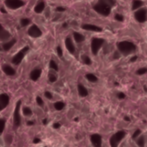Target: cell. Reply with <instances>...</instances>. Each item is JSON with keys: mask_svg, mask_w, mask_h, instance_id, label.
Instances as JSON below:
<instances>
[{"mask_svg": "<svg viewBox=\"0 0 147 147\" xmlns=\"http://www.w3.org/2000/svg\"><path fill=\"white\" fill-rule=\"evenodd\" d=\"M117 48H118L119 53L125 56L131 55V54L135 53L137 50L136 45L130 41H121V42H118Z\"/></svg>", "mask_w": 147, "mask_h": 147, "instance_id": "cell-1", "label": "cell"}, {"mask_svg": "<svg viewBox=\"0 0 147 147\" xmlns=\"http://www.w3.org/2000/svg\"><path fill=\"white\" fill-rule=\"evenodd\" d=\"M111 9H112V7L109 5H107V3L103 2L102 0H99L98 3L94 6V10L97 13H99L102 16H105V17H107L110 14Z\"/></svg>", "mask_w": 147, "mask_h": 147, "instance_id": "cell-2", "label": "cell"}, {"mask_svg": "<svg viewBox=\"0 0 147 147\" xmlns=\"http://www.w3.org/2000/svg\"><path fill=\"white\" fill-rule=\"evenodd\" d=\"M126 136V132L123 130L118 131L117 132H115L114 134H113L109 139V143H110V146L111 147H118L119 145V144L123 141V139L125 138Z\"/></svg>", "mask_w": 147, "mask_h": 147, "instance_id": "cell-3", "label": "cell"}, {"mask_svg": "<svg viewBox=\"0 0 147 147\" xmlns=\"http://www.w3.org/2000/svg\"><path fill=\"white\" fill-rule=\"evenodd\" d=\"M104 42H105V40L102 38L94 37L92 39V41H91V50H92L93 55H96L98 54V52L100 51V49L103 46Z\"/></svg>", "mask_w": 147, "mask_h": 147, "instance_id": "cell-4", "label": "cell"}, {"mask_svg": "<svg viewBox=\"0 0 147 147\" xmlns=\"http://www.w3.org/2000/svg\"><path fill=\"white\" fill-rule=\"evenodd\" d=\"M22 100H18L16 104L13 113V125L14 127H19L21 125V116H20V107Z\"/></svg>", "mask_w": 147, "mask_h": 147, "instance_id": "cell-5", "label": "cell"}, {"mask_svg": "<svg viewBox=\"0 0 147 147\" xmlns=\"http://www.w3.org/2000/svg\"><path fill=\"white\" fill-rule=\"evenodd\" d=\"M29 49H30V48H29L28 46H26V47L23 48L19 52H18V53L12 57V60H11L12 63L15 64V65H19V64L21 63V61H23L24 57L25 56L26 53L29 51Z\"/></svg>", "mask_w": 147, "mask_h": 147, "instance_id": "cell-6", "label": "cell"}, {"mask_svg": "<svg viewBox=\"0 0 147 147\" xmlns=\"http://www.w3.org/2000/svg\"><path fill=\"white\" fill-rule=\"evenodd\" d=\"M134 18L138 23H144L147 20V10L145 8H140L134 13Z\"/></svg>", "mask_w": 147, "mask_h": 147, "instance_id": "cell-7", "label": "cell"}, {"mask_svg": "<svg viewBox=\"0 0 147 147\" xmlns=\"http://www.w3.org/2000/svg\"><path fill=\"white\" fill-rule=\"evenodd\" d=\"M5 5L11 10H17L24 5V2L22 0H5Z\"/></svg>", "mask_w": 147, "mask_h": 147, "instance_id": "cell-8", "label": "cell"}, {"mask_svg": "<svg viewBox=\"0 0 147 147\" xmlns=\"http://www.w3.org/2000/svg\"><path fill=\"white\" fill-rule=\"evenodd\" d=\"M90 141L94 147L102 146V137L98 133H94L90 136Z\"/></svg>", "mask_w": 147, "mask_h": 147, "instance_id": "cell-9", "label": "cell"}, {"mask_svg": "<svg viewBox=\"0 0 147 147\" xmlns=\"http://www.w3.org/2000/svg\"><path fill=\"white\" fill-rule=\"evenodd\" d=\"M10 103V97L7 94H0V111H3Z\"/></svg>", "mask_w": 147, "mask_h": 147, "instance_id": "cell-10", "label": "cell"}, {"mask_svg": "<svg viewBox=\"0 0 147 147\" xmlns=\"http://www.w3.org/2000/svg\"><path fill=\"white\" fill-rule=\"evenodd\" d=\"M28 35L30 36H31V37L36 38V37H40L42 36V31H41V30L36 24H33L28 30Z\"/></svg>", "mask_w": 147, "mask_h": 147, "instance_id": "cell-11", "label": "cell"}, {"mask_svg": "<svg viewBox=\"0 0 147 147\" xmlns=\"http://www.w3.org/2000/svg\"><path fill=\"white\" fill-rule=\"evenodd\" d=\"M82 29L85 30H88V31H94V32H100L102 31V29L97 25H94V24H82Z\"/></svg>", "mask_w": 147, "mask_h": 147, "instance_id": "cell-12", "label": "cell"}, {"mask_svg": "<svg viewBox=\"0 0 147 147\" xmlns=\"http://www.w3.org/2000/svg\"><path fill=\"white\" fill-rule=\"evenodd\" d=\"M65 45H66V48L68 50V52L70 54H74L76 52V47H75V44H74L72 39L70 37H67L66 40H65Z\"/></svg>", "mask_w": 147, "mask_h": 147, "instance_id": "cell-13", "label": "cell"}, {"mask_svg": "<svg viewBox=\"0 0 147 147\" xmlns=\"http://www.w3.org/2000/svg\"><path fill=\"white\" fill-rule=\"evenodd\" d=\"M11 37V34L0 24V41H8Z\"/></svg>", "mask_w": 147, "mask_h": 147, "instance_id": "cell-14", "label": "cell"}, {"mask_svg": "<svg viewBox=\"0 0 147 147\" xmlns=\"http://www.w3.org/2000/svg\"><path fill=\"white\" fill-rule=\"evenodd\" d=\"M42 75V69L41 68H35L31 71L30 77L33 82H36Z\"/></svg>", "mask_w": 147, "mask_h": 147, "instance_id": "cell-15", "label": "cell"}, {"mask_svg": "<svg viewBox=\"0 0 147 147\" xmlns=\"http://www.w3.org/2000/svg\"><path fill=\"white\" fill-rule=\"evenodd\" d=\"M3 71H4V73L5 74L6 76H15V74H16L15 69L11 66L8 65V64H5L3 66Z\"/></svg>", "mask_w": 147, "mask_h": 147, "instance_id": "cell-16", "label": "cell"}, {"mask_svg": "<svg viewBox=\"0 0 147 147\" xmlns=\"http://www.w3.org/2000/svg\"><path fill=\"white\" fill-rule=\"evenodd\" d=\"M77 88H78V93H79V95H80L81 97H86V96H88V89H87L83 85H82V84H78Z\"/></svg>", "mask_w": 147, "mask_h": 147, "instance_id": "cell-17", "label": "cell"}, {"mask_svg": "<svg viewBox=\"0 0 147 147\" xmlns=\"http://www.w3.org/2000/svg\"><path fill=\"white\" fill-rule=\"evenodd\" d=\"M44 8H45V3H44V1H42V0H40V1L37 3V5H36L34 11L36 13H41V12L43 11Z\"/></svg>", "mask_w": 147, "mask_h": 147, "instance_id": "cell-18", "label": "cell"}, {"mask_svg": "<svg viewBox=\"0 0 147 147\" xmlns=\"http://www.w3.org/2000/svg\"><path fill=\"white\" fill-rule=\"evenodd\" d=\"M17 42V40L16 39H12V40H11V41H9V42H5L4 44H3V49L5 50V51H9L13 46H14V44Z\"/></svg>", "mask_w": 147, "mask_h": 147, "instance_id": "cell-19", "label": "cell"}, {"mask_svg": "<svg viewBox=\"0 0 147 147\" xmlns=\"http://www.w3.org/2000/svg\"><path fill=\"white\" fill-rule=\"evenodd\" d=\"M136 144L138 147H144L145 146V144H146V139H145V137L144 135H141L139 136L136 140Z\"/></svg>", "mask_w": 147, "mask_h": 147, "instance_id": "cell-20", "label": "cell"}, {"mask_svg": "<svg viewBox=\"0 0 147 147\" xmlns=\"http://www.w3.org/2000/svg\"><path fill=\"white\" fill-rule=\"evenodd\" d=\"M74 39L77 43H81L85 40V36L78 32H74Z\"/></svg>", "mask_w": 147, "mask_h": 147, "instance_id": "cell-21", "label": "cell"}, {"mask_svg": "<svg viewBox=\"0 0 147 147\" xmlns=\"http://www.w3.org/2000/svg\"><path fill=\"white\" fill-rule=\"evenodd\" d=\"M143 5H144V3L141 1V0H134V1L132 2V7H131V9L133 11H137L139 8H141Z\"/></svg>", "mask_w": 147, "mask_h": 147, "instance_id": "cell-22", "label": "cell"}, {"mask_svg": "<svg viewBox=\"0 0 147 147\" xmlns=\"http://www.w3.org/2000/svg\"><path fill=\"white\" fill-rule=\"evenodd\" d=\"M86 78L90 82H96L98 81V77L95 75H94V74H87Z\"/></svg>", "mask_w": 147, "mask_h": 147, "instance_id": "cell-23", "label": "cell"}, {"mask_svg": "<svg viewBox=\"0 0 147 147\" xmlns=\"http://www.w3.org/2000/svg\"><path fill=\"white\" fill-rule=\"evenodd\" d=\"M64 107H65V103L62 102V101H57V102H55V103L54 104V107H55V109L57 110V111L62 110V109L64 108Z\"/></svg>", "mask_w": 147, "mask_h": 147, "instance_id": "cell-24", "label": "cell"}, {"mask_svg": "<svg viewBox=\"0 0 147 147\" xmlns=\"http://www.w3.org/2000/svg\"><path fill=\"white\" fill-rule=\"evenodd\" d=\"M146 73H147V67H140L136 71V74L138 76H144V75H145Z\"/></svg>", "mask_w": 147, "mask_h": 147, "instance_id": "cell-25", "label": "cell"}, {"mask_svg": "<svg viewBox=\"0 0 147 147\" xmlns=\"http://www.w3.org/2000/svg\"><path fill=\"white\" fill-rule=\"evenodd\" d=\"M23 113H24V116L30 117V116L32 115V111H31V109H30V107H24V109H23Z\"/></svg>", "mask_w": 147, "mask_h": 147, "instance_id": "cell-26", "label": "cell"}, {"mask_svg": "<svg viewBox=\"0 0 147 147\" xmlns=\"http://www.w3.org/2000/svg\"><path fill=\"white\" fill-rule=\"evenodd\" d=\"M142 135V131L140 130V129H136L134 131H133V133H132V138L134 139V140H136L139 136H141Z\"/></svg>", "mask_w": 147, "mask_h": 147, "instance_id": "cell-27", "label": "cell"}, {"mask_svg": "<svg viewBox=\"0 0 147 147\" xmlns=\"http://www.w3.org/2000/svg\"><path fill=\"white\" fill-rule=\"evenodd\" d=\"M82 61H83L84 64H86V65H91V64H92L91 59L89 58V56H88V55H82Z\"/></svg>", "mask_w": 147, "mask_h": 147, "instance_id": "cell-28", "label": "cell"}, {"mask_svg": "<svg viewBox=\"0 0 147 147\" xmlns=\"http://www.w3.org/2000/svg\"><path fill=\"white\" fill-rule=\"evenodd\" d=\"M49 67H50L51 69L55 70V71H58V66H57L56 62H55L54 60H51V61H49Z\"/></svg>", "mask_w": 147, "mask_h": 147, "instance_id": "cell-29", "label": "cell"}, {"mask_svg": "<svg viewBox=\"0 0 147 147\" xmlns=\"http://www.w3.org/2000/svg\"><path fill=\"white\" fill-rule=\"evenodd\" d=\"M5 127V120L3 119H0V134H1Z\"/></svg>", "mask_w": 147, "mask_h": 147, "instance_id": "cell-30", "label": "cell"}, {"mask_svg": "<svg viewBox=\"0 0 147 147\" xmlns=\"http://www.w3.org/2000/svg\"><path fill=\"white\" fill-rule=\"evenodd\" d=\"M30 23V20L28 19V18H22L21 21H20V24H21V25H22L23 27L27 26Z\"/></svg>", "mask_w": 147, "mask_h": 147, "instance_id": "cell-31", "label": "cell"}, {"mask_svg": "<svg viewBox=\"0 0 147 147\" xmlns=\"http://www.w3.org/2000/svg\"><path fill=\"white\" fill-rule=\"evenodd\" d=\"M49 81L50 82H55L57 81V76L53 74H49Z\"/></svg>", "mask_w": 147, "mask_h": 147, "instance_id": "cell-32", "label": "cell"}, {"mask_svg": "<svg viewBox=\"0 0 147 147\" xmlns=\"http://www.w3.org/2000/svg\"><path fill=\"white\" fill-rule=\"evenodd\" d=\"M102 1H103V2H105V3H107V5H109L111 7L114 6V5H115V4H116L115 0H102Z\"/></svg>", "mask_w": 147, "mask_h": 147, "instance_id": "cell-33", "label": "cell"}, {"mask_svg": "<svg viewBox=\"0 0 147 147\" xmlns=\"http://www.w3.org/2000/svg\"><path fill=\"white\" fill-rule=\"evenodd\" d=\"M114 18H115V20H117L119 22H123L124 21V17L122 15H120V14H116Z\"/></svg>", "mask_w": 147, "mask_h": 147, "instance_id": "cell-34", "label": "cell"}, {"mask_svg": "<svg viewBox=\"0 0 147 147\" xmlns=\"http://www.w3.org/2000/svg\"><path fill=\"white\" fill-rule=\"evenodd\" d=\"M117 98H118L119 100H124V99L125 98V94L124 93H122V92H119V93L117 94Z\"/></svg>", "mask_w": 147, "mask_h": 147, "instance_id": "cell-35", "label": "cell"}, {"mask_svg": "<svg viewBox=\"0 0 147 147\" xmlns=\"http://www.w3.org/2000/svg\"><path fill=\"white\" fill-rule=\"evenodd\" d=\"M56 52H57V55H58L59 57H61V56H62L63 52H62V49H61V48L60 46H58V47L56 48Z\"/></svg>", "mask_w": 147, "mask_h": 147, "instance_id": "cell-36", "label": "cell"}, {"mask_svg": "<svg viewBox=\"0 0 147 147\" xmlns=\"http://www.w3.org/2000/svg\"><path fill=\"white\" fill-rule=\"evenodd\" d=\"M44 95H45V97H46L47 99H49V100L53 99V95H52V94H51L50 92H49V91H46V92L44 93Z\"/></svg>", "mask_w": 147, "mask_h": 147, "instance_id": "cell-37", "label": "cell"}, {"mask_svg": "<svg viewBox=\"0 0 147 147\" xmlns=\"http://www.w3.org/2000/svg\"><path fill=\"white\" fill-rule=\"evenodd\" d=\"M36 103L39 105V106H43V100H42V99L40 97V96H37L36 97Z\"/></svg>", "mask_w": 147, "mask_h": 147, "instance_id": "cell-38", "label": "cell"}, {"mask_svg": "<svg viewBox=\"0 0 147 147\" xmlns=\"http://www.w3.org/2000/svg\"><path fill=\"white\" fill-rule=\"evenodd\" d=\"M56 11H59V12H62V11H66V9H65L64 7H61V6H59V7H57V8H56Z\"/></svg>", "mask_w": 147, "mask_h": 147, "instance_id": "cell-39", "label": "cell"}, {"mask_svg": "<svg viewBox=\"0 0 147 147\" xmlns=\"http://www.w3.org/2000/svg\"><path fill=\"white\" fill-rule=\"evenodd\" d=\"M137 60H138V56H137V55H134V56L131 57L130 61H131V62H134V61H136Z\"/></svg>", "mask_w": 147, "mask_h": 147, "instance_id": "cell-40", "label": "cell"}, {"mask_svg": "<svg viewBox=\"0 0 147 147\" xmlns=\"http://www.w3.org/2000/svg\"><path fill=\"white\" fill-rule=\"evenodd\" d=\"M40 142H41V139L39 138H35L34 140H33V143L34 144H39Z\"/></svg>", "mask_w": 147, "mask_h": 147, "instance_id": "cell-41", "label": "cell"}, {"mask_svg": "<svg viewBox=\"0 0 147 147\" xmlns=\"http://www.w3.org/2000/svg\"><path fill=\"white\" fill-rule=\"evenodd\" d=\"M53 127H54L55 129H58V128H60V127H61V125H60L59 123H55Z\"/></svg>", "mask_w": 147, "mask_h": 147, "instance_id": "cell-42", "label": "cell"}, {"mask_svg": "<svg viewBox=\"0 0 147 147\" xmlns=\"http://www.w3.org/2000/svg\"><path fill=\"white\" fill-rule=\"evenodd\" d=\"M114 58H116V59L119 58V51H118V52H115V54H114Z\"/></svg>", "mask_w": 147, "mask_h": 147, "instance_id": "cell-43", "label": "cell"}, {"mask_svg": "<svg viewBox=\"0 0 147 147\" xmlns=\"http://www.w3.org/2000/svg\"><path fill=\"white\" fill-rule=\"evenodd\" d=\"M27 125H34V122H33V121H28V122H27Z\"/></svg>", "mask_w": 147, "mask_h": 147, "instance_id": "cell-44", "label": "cell"}, {"mask_svg": "<svg viewBox=\"0 0 147 147\" xmlns=\"http://www.w3.org/2000/svg\"><path fill=\"white\" fill-rule=\"evenodd\" d=\"M124 120H125V121H130V118H129L128 116H125Z\"/></svg>", "mask_w": 147, "mask_h": 147, "instance_id": "cell-45", "label": "cell"}, {"mask_svg": "<svg viewBox=\"0 0 147 147\" xmlns=\"http://www.w3.org/2000/svg\"><path fill=\"white\" fill-rule=\"evenodd\" d=\"M0 11H1V12H2V13H5V14L6 13V11H5L4 8H1V9H0Z\"/></svg>", "mask_w": 147, "mask_h": 147, "instance_id": "cell-46", "label": "cell"}, {"mask_svg": "<svg viewBox=\"0 0 147 147\" xmlns=\"http://www.w3.org/2000/svg\"><path fill=\"white\" fill-rule=\"evenodd\" d=\"M67 23H64V24H62V27H64V28H66V27H67Z\"/></svg>", "mask_w": 147, "mask_h": 147, "instance_id": "cell-47", "label": "cell"}, {"mask_svg": "<svg viewBox=\"0 0 147 147\" xmlns=\"http://www.w3.org/2000/svg\"><path fill=\"white\" fill-rule=\"evenodd\" d=\"M42 122H43V124H44V125H46V124H47V119H44Z\"/></svg>", "mask_w": 147, "mask_h": 147, "instance_id": "cell-48", "label": "cell"}, {"mask_svg": "<svg viewBox=\"0 0 147 147\" xmlns=\"http://www.w3.org/2000/svg\"><path fill=\"white\" fill-rule=\"evenodd\" d=\"M75 121H78V118H76L75 119Z\"/></svg>", "mask_w": 147, "mask_h": 147, "instance_id": "cell-49", "label": "cell"}, {"mask_svg": "<svg viewBox=\"0 0 147 147\" xmlns=\"http://www.w3.org/2000/svg\"><path fill=\"white\" fill-rule=\"evenodd\" d=\"M0 50H1V46H0Z\"/></svg>", "mask_w": 147, "mask_h": 147, "instance_id": "cell-50", "label": "cell"}, {"mask_svg": "<svg viewBox=\"0 0 147 147\" xmlns=\"http://www.w3.org/2000/svg\"><path fill=\"white\" fill-rule=\"evenodd\" d=\"M44 147H46V146H44Z\"/></svg>", "mask_w": 147, "mask_h": 147, "instance_id": "cell-51", "label": "cell"}]
</instances>
